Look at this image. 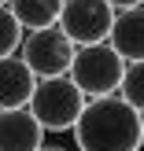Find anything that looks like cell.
Returning a JSON list of instances; mask_svg holds the SVG:
<instances>
[{
    "instance_id": "7a4b0ae2",
    "label": "cell",
    "mask_w": 144,
    "mask_h": 151,
    "mask_svg": "<svg viewBox=\"0 0 144 151\" xmlns=\"http://www.w3.org/2000/svg\"><path fill=\"white\" fill-rule=\"evenodd\" d=\"M26 107L41 122L44 133H70L74 118L85 107V96H81V88L67 74H56V78H37Z\"/></svg>"
},
{
    "instance_id": "6da1fadb",
    "label": "cell",
    "mask_w": 144,
    "mask_h": 151,
    "mask_svg": "<svg viewBox=\"0 0 144 151\" xmlns=\"http://www.w3.org/2000/svg\"><path fill=\"white\" fill-rule=\"evenodd\" d=\"M78 151H137L144 144V118L118 92L85 100L70 125Z\"/></svg>"
},
{
    "instance_id": "30bf717a",
    "label": "cell",
    "mask_w": 144,
    "mask_h": 151,
    "mask_svg": "<svg viewBox=\"0 0 144 151\" xmlns=\"http://www.w3.org/2000/svg\"><path fill=\"white\" fill-rule=\"evenodd\" d=\"M115 92H118V96H122V100L144 118V59H137V63H126L122 81H118Z\"/></svg>"
},
{
    "instance_id": "9c48e42d",
    "label": "cell",
    "mask_w": 144,
    "mask_h": 151,
    "mask_svg": "<svg viewBox=\"0 0 144 151\" xmlns=\"http://www.w3.org/2000/svg\"><path fill=\"white\" fill-rule=\"evenodd\" d=\"M59 7H63V0H7V11L15 15V22L22 29L52 26L59 19Z\"/></svg>"
},
{
    "instance_id": "5b68a950",
    "label": "cell",
    "mask_w": 144,
    "mask_h": 151,
    "mask_svg": "<svg viewBox=\"0 0 144 151\" xmlns=\"http://www.w3.org/2000/svg\"><path fill=\"white\" fill-rule=\"evenodd\" d=\"M111 19H115V7H111L107 0H63L56 26L70 37L74 48H81V44L107 41Z\"/></svg>"
},
{
    "instance_id": "8992f818",
    "label": "cell",
    "mask_w": 144,
    "mask_h": 151,
    "mask_svg": "<svg viewBox=\"0 0 144 151\" xmlns=\"http://www.w3.org/2000/svg\"><path fill=\"white\" fill-rule=\"evenodd\" d=\"M44 144V129L30 107H4L0 111V151H37Z\"/></svg>"
},
{
    "instance_id": "5bb4252c",
    "label": "cell",
    "mask_w": 144,
    "mask_h": 151,
    "mask_svg": "<svg viewBox=\"0 0 144 151\" xmlns=\"http://www.w3.org/2000/svg\"><path fill=\"white\" fill-rule=\"evenodd\" d=\"M0 4H7V0H0Z\"/></svg>"
},
{
    "instance_id": "277c9868",
    "label": "cell",
    "mask_w": 144,
    "mask_h": 151,
    "mask_svg": "<svg viewBox=\"0 0 144 151\" xmlns=\"http://www.w3.org/2000/svg\"><path fill=\"white\" fill-rule=\"evenodd\" d=\"M19 59L33 70V78H56V74H67V70H70L74 44H70V37L52 22V26L26 29V33H22Z\"/></svg>"
},
{
    "instance_id": "3957f363",
    "label": "cell",
    "mask_w": 144,
    "mask_h": 151,
    "mask_svg": "<svg viewBox=\"0 0 144 151\" xmlns=\"http://www.w3.org/2000/svg\"><path fill=\"white\" fill-rule=\"evenodd\" d=\"M122 70H126V59L118 55L107 41H100V44H81V48H74L67 78L81 88L85 100H93V96L115 92L118 81H122Z\"/></svg>"
},
{
    "instance_id": "4fadbf2b",
    "label": "cell",
    "mask_w": 144,
    "mask_h": 151,
    "mask_svg": "<svg viewBox=\"0 0 144 151\" xmlns=\"http://www.w3.org/2000/svg\"><path fill=\"white\" fill-rule=\"evenodd\" d=\"M37 151H67V147H56V144H41Z\"/></svg>"
},
{
    "instance_id": "9a60e30c",
    "label": "cell",
    "mask_w": 144,
    "mask_h": 151,
    "mask_svg": "<svg viewBox=\"0 0 144 151\" xmlns=\"http://www.w3.org/2000/svg\"><path fill=\"white\" fill-rule=\"evenodd\" d=\"M137 151H144V147H137Z\"/></svg>"
},
{
    "instance_id": "8fae6325",
    "label": "cell",
    "mask_w": 144,
    "mask_h": 151,
    "mask_svg": "<svg viewBox=\"0 0 144 151\" xmlns=\"http://www.w3.org/2000/svg\"><path fill=\"white\" fill-rule=\"evenodd\" d=\"M22 33H26V29L15 22V15L7 11V4H0V55H15Z\"/></svg>"
},
{
    "instance_id": "7c38bea8",
    "label": "cell",
    "mask_w": 144,
    "mask_h": 151,
    "mask_svg": "<svg viewBox=\"0 0 144 151\" xmlns=\"http://www.w3.org/2000/svg\"><path fill=\"white\" fill-rule=\"evenodd\" d=\"M115 11H122V7H137V4H144V0H107Z\"/></svg>"
},
{
    "instance_id": "52a82bcc",
    "label": "cell",
    "mask_w": 144,
    "mask_h": 151,
    "mask_svg": "<svg viewBox=\"0 0 144 151\" xmlns=\"http://www.w3.org/2000/svg\"><path fill=\"white\" fill-rule=\"evenodd\" d=\"M107 44L126 59V63L144 59V4L115 11L111 29H107Z\"/></svg>"
},
{
    "instance_id": "ba28073f",
    "label": "cell",
    "mask_w": 144,
    "mask_h": 151,
    "mask_svg": "<svg viewBox=\"0 0 144 151\" xmlns=\"http://www.w3.org/2000/svg\"><path fill=\"white\" fill-rule=\"evenodd\" d=\"M37 78L19 55H0V111L4 107H26Z\"/></svg>"
}]
</instances>
